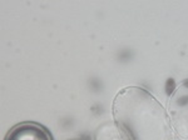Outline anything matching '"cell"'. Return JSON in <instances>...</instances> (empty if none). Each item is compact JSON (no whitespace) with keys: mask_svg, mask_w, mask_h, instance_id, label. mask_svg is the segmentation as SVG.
Returning a JSON list of instances; mask_svg holds the SVG:
<instances>
[{"mask_svg":"<svg viewBox=\"0 0 188 140\" xmlns=\"http://www.w3.org/2000/svg\"><path fill=\"white\" fill-rule=\"evenodd\" d=\"M133 56V54L131 50H128V49H125V50H122L119 54H118V60H120L122 63H125V61H129L132 59Z\"/></svg>","mask_w":188,"mask_h":140,"instance_id":"obj_1","label":"cell"},{"mask_svg":"<svg viewBox=\"0 0 188 140\" xmlns=\"http://www.w3.org/2000/svg\"><path fill=\"white\" fill-rule=\"evenodd\" d=\"M185 86L188 88V80H186V81H185Z\"/></svg>","mask_w":188,"mask_h":140,"instance_id":"obj_5","label":"cell"},{"mask_svg":"<svg viewBox=\"0 0 188 140\" xmlns=\"http://www.w3.org/2000/svg\"><path fill=\"white\" fill-rule=\"evenodd\" d=\"M89 85L94 91L102 90V83H100V80H98V79H92L89 81Z\"/></svg>","mask_w":188,"mask_h":140,"instance_id":"obj_3","label":"cell"},{"mask_svg":"<svg viewBox=\"0 0 188 140\" xmlns=\"http://www.w3.org/2000/svg\"><path fill=\"white\" fill-rule=\"evenodd\" d=\"M177 101H178V105H181V107H186V105H188V95L181 96Z\"/></svg>","mask_w":188,"mask_h":140,"instance_id":"obj_4","label":"cell"},{"mask_svg":"<svg viewBox=\"0 0 188 140\" xmlns=\"http://www.w3.org/2000/svg\"><path fill=\"white\" fill-rule=\"evenodd\" d=\"M174 89H175V81H174V79L173 78L167 79V81H166V94L167 95L173 94Z\"/></svg>","mask_w":188,"mask_h":140,"instance_id":"obj_2","label":"cell"}]
</instances>
